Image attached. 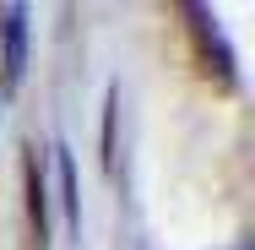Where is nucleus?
<instances>
[{"label":"nucleus","instance_id":"nucleus-1","mask_svg":"<svg viewBox=\"0 0 255 250\" xmlns=\"http://www.w3.org/2000/svg\"><path fill=\"white\" fill-rule=\"evenodd\" d=\"M185 16H190V38H196V54H201V71L217 76V87H234V49L217 33V16L201 11V5H185Z\"/></svg>","mask_w":255,"mask_h":250},{"label":"nucleus","instance_id":"nucleus-2","mask_svg":"<svg viewBox=\"0 0 255 250\" xmlns=\"http://www.w3.org/2000/svg\"><path fill=\"white\" fill-rule=\"evenodd\" d=\"M22 71H27V11L5 5L0 11V93L5 98L22 87Z\"/></svg>","mask_w":255,"mask_h":250},{"label":"nucleus","instance_id":"nucleus-3","mask_svg":"<svg viewBox=\"0 0 255 250\" xmlns=\"http://www.w3.org/2000/svg\"><path fill=\"white\" fill-rule=\"evenodd\" d=\"M22 185H27V234L33 250H49V191H44V152H22Z\"/></svg>","mask_w":255,"mask_h":250},{"label":"nucleus","instance_id":"nucleus-4","mask_svg":"<svg viewBox=\"0 0 255 250\" xmlns=\"http://www.w3.org/2000/svg\"><path fill=\"white\" fill-rule=\"evenodd\" d=\"M54 169H60V191H65V223H71V234H82V196H76V163H71V152L54 147Z\"/></svg>","mask_w":255,"mask_h":250},{"label":"nucleus","instance_id":"nucleus-5","mask_svg":"<svg viewBox=\"0 0 255 250\" xmlns=\"http://www.w3.org/2000/svg\"><path fill=\"white\" fill-rule=\"evenodd\" d=\"M114 114H120V87H109V109H103V163L114 169L120 152H114Z\"/></svg>","mask_w":255,"mask_h":250}]
</instances>
